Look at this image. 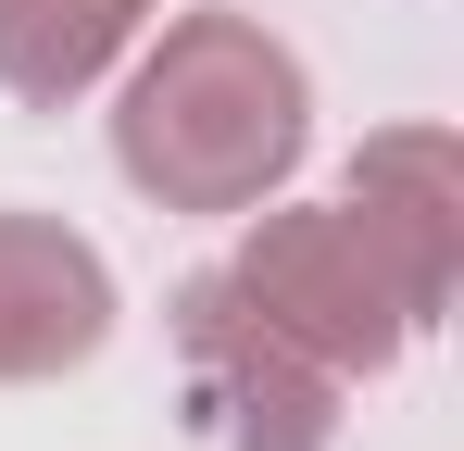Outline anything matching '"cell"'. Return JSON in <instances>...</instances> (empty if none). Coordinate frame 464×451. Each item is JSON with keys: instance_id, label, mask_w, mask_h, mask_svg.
I'll use <instances>...</instances> for the list:
<instances>
[{"instance_id": "cell-1", "label": "cell", "mask_w": 464, "mask_h": 451, "mask_svg": "<svg viewBox=\"0 0 464 451\" xmlns=\"http://www.w3.org/2000/svg\"><path fill=\"white\" fill-rule=\"evenodd\" d=\"M314 150V75L264 13H151V51L113 101V163L163 214H251Z\"/></svg>"}, {"instance_id": "cell-2", "label": "cell", "mask_w": 464, "mask_h": 451, "mask_svg": "<svg viewBox=\"0 0 464 451\" xmlns=\"http://www.w3.org/2000/svg\"><path fill=\"white\" fill-rule=\"evenodd\" d=\"M227 289L289 339V351H314V364L339 376H389L401 364V301H389L377 251H364V226L339 214V201H251V238L227 251Z\"/></svg>"}, {"instance_id": "cell-3", "label": "cell", "mask_w": 464, "mask_h": 451, "mask_svg": "<svg viewBox=\"0 0 464 451\" xmlns=\"http://www.w3.org/2000/svg\"><path fill=\"white\" fill-rule=\"evenodd\" d=\"M163 339H176V389H188V427L214 451H339V376L289 351L251 301L214 276L163 301Z\"/></svg>"}, {"instance_id": "cell-4", "label": "cell", "mask_w": 464, "mask_h": 451, "mask_svg": "<svg viewBox=\"0 0 464 451\" xmlns=\"http://www.w3.org/2000/svg\"><path fill=\"white\" fill-rule=\"evenodd\" d=\"M339 214L364 226L401 326L427 339L452 313V276H464V139L452 126H377L339 176Z\"/></svg>"}, {"instance_id": "cell-5", "label": "cell", "mask_w": 464, "mask_h": 451, "mask_svg": "<svg viewBox=\"0 0 464 451\" xmlns=\"http://www.w3.org/2000/svg\"><path fill=\"white\" fill-rule=\"evenodd\" d=\"M113 264L63 214H0V389H51L113 339Z\"/></svg>"}, {"instance_id": "cell-6", "label": "cell", "mask_w": 464, "mask_h": 451, "mask_svg": "<svg viewBox=\"0 0 464 451\" xmlns=\"http://www.w3.org/2000/svg\"><path fill=\"white\" fill-rule=\"evenodd\" d=\"M151 13L163 0H0V88L25 113H63L151 38Z\"/></svg>"}]
</instances>
